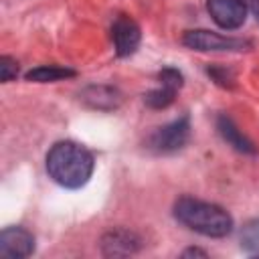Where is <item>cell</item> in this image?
<instances>
[{
  "mask_svg": "<svg viewBox=\"0 0 259 259\" xmlns=\"http://www.w3.org/2000/svg\"><path fill=\"white\" fill-rule=\"evenodd\" d=\"M47 172L65 188H81L93 174V156L81 144L57 142L47 154Z\"/></svg>",
  "mask_w": 259,
  "mask_h": 259,
  "instance_id": "6da1fadb",
  "label": "cell"
},
{
  "mask_svg": "<svg viewBox=\"0 0 259 259\" xmlns=\"http://www.w3.org/2000/svg\"><path fill=\"white\" fill-rule=\"evenodd\" d=\"M174 217L178 223L204 237H225L233 231V219L223 206L192 196H182L176 200Z\"/></svg>",
  "mask_w": 259,
  "mask_h": 259,
  "instance_id": "7a4b0ae2",
  "label": "cell"
},
{
  "mask_svg": "<svg viewBox=\"0 0 259 259\" xmlns=\"http://www.w3.org/2000/svg\"><path fill=\"white\" fill-rule=\"evenodd\" d=\"M188 136H190L188 117H180V119H174V121L158 127L150 136L148 148L156 154H172L188 142Z\"/></svg>",
  "mask_w": 259,
  "mask_h": 259,
  "instance_id": "3957f363",
  "label": "cell"
},
{
  "mask_svg": "<svg viewBox=\"0 0 259 259\" xmlns=\"http://www.w3.org/2000/svg\"><path fill=\"white\" fill-rule=\"evenodd\" d=\"M188 49L194 51H243L249 49L251 42L235 36H223L210 30H188L182 38Z\"/></svg>",
  "mask_w": 259,
  "mask_h": 259,
  "instance_id": "277c9868",
  "label": "cell"
},
{
  "mask_svg": "<svg viewBox=\"0 0 259 259\" xmlns=\"http://www.w3.org/2000/svg\"><path fill=\"white\" fill-rule=\"evenodd\" d=\"M206 10L225 30L239 28L247 18V4L243 0H206Z\"/></svg>",
  "mask_w": 259,
  "mask_h": 259,
  "instance_id": "5b68a950",
  "label": "cell"
},
{
  "mask_svg": "<svg viewBox=\"0 0 259 259\" xmlns=\"http://www.w3.org/2000/svg\"><path fill=\"white\" fill-rule=\"evenodd\" d=\"M158 79H160V87L158 89H152L150 93L144 95L146 105L152 107V109H164V107H168L174 101L178 89L182 87V75H180V71H176L172 67L162 69L160 75H158Z\"/></svg>",
  "mask_w": 259,
  "mask_h": 259,
  "instance_id": "8992f818",
  "label": "cell"
},
{
  "mask_svg": "<svg viewBox=\"0 0 259 259\" xmlns=\"http://www.w3.org/2000/svg\"><path fill=\"white\" fill-rule=\"evenodd\" d=\"M34 251V237L22 227H8L0 233V255L22 259L32 255Z\"/></svg>",
  "mask_w": 259,
  "mask_h": 259,
  "instance_id": "52a82bcc",
  "label": "cell"
},
{
  "mask_svg": "<svg viewBox=\"0 0 259 259\" xmlns=\"http://www.w3.org/2000/svg\"><path fill=\"white\" fill-rule=\"evenodd\" d=\"M111 36H113V47L119 57H127L136 53L140 45V26L125 14H119L111 26Z\"/></svg>",
  "mask_w": 259,
  "mask_h": 259,
  "instance_id": "ba28073f",
  "label": "cell"
},
{
  "mask_svg": "<svg viewBox=\"0 0 259 259\" xmlns=\"http://www.w3.org/2000/svg\"><path fill=\"white\" fill-rule=\"evenodd\" d=\"M101 249H103V255H107V257L132 255V253H136L140 249V239L134 233L125 231V229L109 231L101 239Z\"/></svg>",
  "mask_w": 259,
  "mask_h": 259,
  "instance_id": "9c48e42d",
  "label": "cell"
},
{
  "mask_svg": "<svg viewBox=\"0 0 259 259\" xmlns=\"http://www.w3.org/2000/svg\"><path fill=\"white\" fill-rule=\"evenodd\" d=\"M217 127H219V132H221L223 140H225L229 146H233L237 152H243V154H255V152H257L255 146H253V144L239 132V127L233 123L231 117L221 115L219 121H217Z\"/></svg>",
  "mask_w": 259,
  "mask_h": 259,
  "instance_id": "30bf717a",
  "label": "cell"
},
{
  "mask_svg": "<svg viewBox=\"0 0 259 259\" xmlns=\"http://www.w3.org/2000/svg\"><path fill=\"white\" fill-rule=\"evenodd\" d=\"M83 99L91 105V107H97V109H113L117 107L119 103V93L111 87H89L85 93H83Z\"/></svg>",
  "mask_w": 259,
  "mask_h": 259,
  "instance_id": "8fae6325",
  "label": "cell"
},
{
  "mask_svg": "<svg viewBox=\"0 0 259 259\" xmlns=\"http://www.w3.org/2000/svg\"><path fill=\"white\" fill-rule=\"evenodd\" d=\"M75 71L73 69H65V67H57V65H42L36 67L32 71L26 73L28 81H38V83H49V81H59V79H67L73 77Z\"/></svg>",
  "mask_w": 259,
  "mask_h": 259,
  "instance_id": "7c38bea8",
  "label": "cell"
},
{
  "mask_svg": "<svg viewBox=\"0 0 259 259\" xmlns=\"http://www.w3.org/2000/svg\"><path fill=\"white\" fill-rule=\"evenodd\" d=\"M241 247L249 255H259V219H253L241 229Z\"/></svg>",
  "mask_w": 259,
  "mask_h": 259,
  "instance_id": "4fadbf2b",
  "label": "cell"
},
{
  "mask_svg": "<svg viewBox=\"0 0 259 259\" xmlns=\"http://www.w3.org/2000/svg\"><path fill=\"white\" fill-rule=\"evenodd\" d=\"M16 73H18V63L12 57L2 55L0 57V79L4 83H8V81H12L16 77Z\"/></svg>",
  "mask_w": 259,
  "mask_h": 259,
  "instance_id": "5bb4252c",
  "label": "cell"
},
{
  "mask_svg": "<svg viewBox=\"0 0 259 259\" xmlns=\"http://www.w3.org/2000/svg\"><path fill=\"white\" fill-rule=\"evenodd\" d=\"M249 6H251V12L255 14V18L259 20V0H249Z\"/></svg>",
  "mask_w": 259,
  "mask_h": 259,
  "instance_id": "9a60e30c",
  "label": "cell"
},
{
  "mask_svg": "<svg viewBox=\"0 0 259 259\" xmlns=\"http://www.w3.org/2000/svg\"><path fill=\"white\" fill-rule=\"evenodd\" d=\"M182 255H184V257H190V255H202V257H206V253L200 251V249H186Z\"/></svg>",
  "mask_w": 259,
  "mask_h": 259,
  "instance_id": "2e32d148",
  "label": "cell"
}]
</instances>
